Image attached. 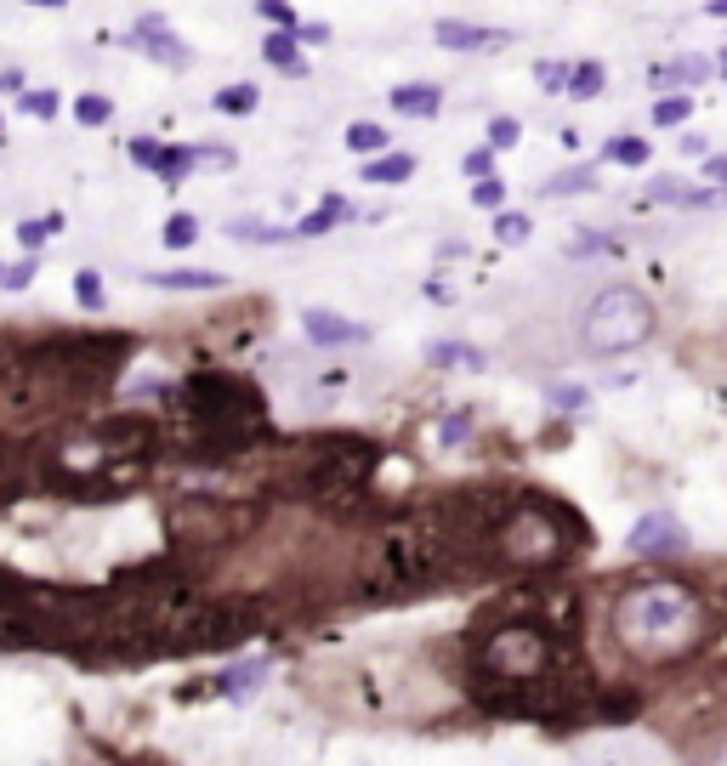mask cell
<instances>
[{
    "label": "cell",
    "mask_w": 727,
    "mask_h": 766,
    "mask_svg": "<svg viewBox=\"0 0 727 766\" xmlns=\"http://www.w3.org/2000/svg\"><path fill=\"white\" fill-rule=\"evenodd\" d=\"M705 630H710L705 596L682 579H642V585H625L620 602H614V636L631 659L648 664L682 659L705 642Z\"/></svg>",
    "instance_id": "1"
},
{
    "label": "cell",
    "mask_w": 727,
    "mask_h": 766,
    "mask_svg": "<svg viewBox=\"0 0 727 766\" xmlns=\"http://www.w3.org/2000/svg\"><path fill=\"white\" fill-rule=\"evenodd\" d=\"M478 681H551V676H586V664L568 642V630L551 625H500L478 636Z\"/></svg>",
    "instance_id": "2"
},
{
    "label": "cell",
    "mask_w": 727,
    "mask_h": 766,
    "mask_svg": "<svg viewBox=\"0 0 727 766\" xmlns=\"http://www.w3.org/2000/svg\"><path fill=\"white\" fill-rule=\"evenodd\" d=\"M489 545L506 568H557V562L580 545V523L568 517L557 500H506L500 505L495 528H489Z\"/></svg>",
    "instance_id": "3"
},
{
    "label": "cell",
    "mask_w": 727,
    "mask_h": 766,
    "mask_svg": "<svg viewBox=\"0 0 727 766\" xmlns=\"http://www.w3.org/2000/svg\"><path fill=\"white\" fill-rule=\"evenodd\" d=\"M188 409L194 420L205 426V443L211 449H233V443H245L250 432H262V398L250 392L245 381H233V375H194L188 381Z\"/></svg>",
    "instance_id": "4"
},
{
    "label": "cell",
    "mask_w": 727,
    "mask_h": 766,
    "mask_svg": "<svg viewBox=\"0 0 727 766\" xmlns=\"http://www.w3.org/2000/svg\"><path fill=\"white\" fill-rule=\"evenodd\" d=\"M654 301L637 296V290H625V284H614V290H603V296H591L586 318H580V341H586V352H597V358H620V352H637L648 335H654Z\"/></svg>",
    "instance_id": "5"
},
{
    "label": "cell",
    "mask_w": 727,
    "mask_h": 766,
    "mask_svg": "<svg viewBox=\"0 0 727 766\" xmlns=\"http://www.w3.org/2000/svg\"><path fill=\"white\" fill-rule=\"evenodd\" d=\"M444 551L449 545L438 534H426V528H392L387 540L375 545V579L387 585V591H415L426 579L444 568Z\"/></svg>",
    "instance_id": "6"
},
{
    "label": "cell",
    "mask_w": 727,
    "mask_h": 766,
    "mask_svg": "<svg viewBox=\"0 0 727 766\" xmlns=\"http://www.w3.org/2000/svg\"><path fill=\"white\" fill-rule=\"evenodd\" d=\"M631 557L642 562H665V557H682L688 551V528L676 523L671 511H648V517H637L631 523Z\"/></svg>",
    "instance_id": "7"
},
{
    "label": "cell",
    "mask_w": 727,
    "mask_h": 766,
    "mask_svg": "<svg viewBox=\"0 0 727 766\" xmlns=\"http://www.w3.org/2000/svg\"><path fill=\"white\" fill-rule=\"evenodd\" d=\"M438 46H449V52H495V46H506V35L466 18H444L438 23Z\"/></svg>",
    "instance_id": "8"
},
{
    "label": "cell",
    "mask_w": 727,
    "mask_h": 766,
    "mask_svg": "<svg viewBox=\"0 0 727 766\" xmlns=\"http://www.w3.org/2000/svg\"><path fill=\"white\" fill-rule=\"evenodd\" d=\"M131 40H137L148 57H160V63H171V69H188V46H182L171 29H165L160 18H137V29H131Z\"/></svg>",
    "instance_id": "9"
},
{
    "label": "cell",
    "mask_w": 727,
    "mask_h": 766,
    "mask_svg": "<svg viewBox=\"0 0 727 766\" xmlns=\"http://www.w3.org/2000/svg\"><path fill=\"white\" fill-rule=\"evenodd\" d=\"M307 318V335L319 341V347H353V341H364V324H347L341 313H324V307H313Z\"/></svg>",
    "instance_id": "10"
},
{
    "label": "cell",
    "mask_w": 727,
    "mask_h": 766,
    "mask_svg": "<svg viewBox=\"0 0 727 766\" xmlns=\"http://www.w3.org/2000/svg\"><path fill=\"white\" fill-rule=\"evenodd\" d=\"M392 108H398L404 120H432V114L444 108V91L432 86V80H415V86H398V91H392Z\"/></svg>",
    "instance_id": "11"
},
{
    "label": "cell",
    "mask_w": 727,
    "mask_h": 766,
    "mask_svg": "<svg viewBox=\"0 0 727 766\" xmlns=\"http://www.w3.org/2000/svg\"><path fill=\"white\" fill-rule=\"evenodd\" d=\"M426 364H438V369H489V358H483V347H472V341H432V347H426Z\"/></svg>",
    "instance_id": "12"
},
{
    "label": "cell",
    "mask_w": 727,
    "mask_h": 766,
    "mask_svg": "<svg viewBox=\"0 0 727 766\" xmlns=\"http://www.w3.org/2000/svg\"><path fill=\"white\" fill-rule=\"evenodd\" d=\"M347 216H353V205H347V199H336V193H330V199H324L319 210H307L302 222L290 227V233H296V239H319V233H330V227H336V222H347Z\"/></svg>",
    "instance_id": "13"
},
{
    "label": "cell",
    "mask_w": 727,
    "mask_h": 766,
    "mask_svg": "<svg viewBox=\"0 0 727 766\" xmlns=\"http://www.w3.org/2000/svg\"><path fill=\"white\" fill-rule=\"evenodd\" d=\"M603 86H608V69L591 57V63H574V69H568V86L563 91L574 97V103H591V97H603Z\"/></svg>",
    "instance_id": "14"
},
{
    "label": "cell",
    "mask_w": 727,
    "mask_h": 766,
    "mask_svg": "<svg viewBox=\"0 0 727 766\" xmlns=\"http://www.w3.org/2000/svg\"><path fill=\"white\" fill-rule=\"evenodd\" d=\"M160 290H222V273H205V267H177V273H142Z\"/></svg>",
    "instance_id": "15"
},
{
    "label": "cell",
    "mask_w": 727,
    "mask_h": 766,
    "mask_svg": "<svg viewBox=\"0 0 727 766\" xmlns=\"http://www.w3.org/2000/svg\"><path fill=\"white\" fill-rule=\"evenodd\" d=\"M296 29H273V35L262 40V57L273 63V69H284V74H302V57H296Z\"/></svg>",
    "instance_id": "16"
},
{
    "label": "cell",
    "mask_w": 727,
    "mask_h": 766,
    "mask_svg": "<svg viewBox=\"0 0 727 766\" xmlns=\"http://www.w3.org/2000/svg\"><path fill=\"white\" fill-rule=\"evenodd\" d=\"M710 74L705 57H676V63H665V69H654V86H699Z\"/></svg>",
    "instance_id": "17"
},
{
    "label": "cell",
    "mask_w": 727,
    "mask_h": 766,
    "mask_svg": "<svg viewBox=\"0 0 727 766\" xmlns=\"http://www.w3.org/2000/svg\"><path fill=\"white\" fill-rule=\"evenodd\" d=\"M262 676H267V664H262V659L233 664V670H222V693H228V698H250L256 687H262Z\"/></svg>",
    "instance_id": "18"
},
{
    "label": "cell",
    "mask_w": 727,
    "mask_h": 766,
    "mask_svg": "<svg viewBox=\"0 0 727 766\" xmlns=\"http://www.w3.org/2000/svg\"><path fill=\"white\" fill-rule=\"evenodd\" d=\"M194 165H199L194 148H160V159H154V176H160L165 188H177L182 176L194 171Z\"/></svg>",
    "instance_id": "19"
},
{
    "label": "cell",
    "mask_w": 727,
    "mask_h": 766,
    "mask_svg": "<svg viewBox=\"0 0 727 766\" xmlns=\"http://www.w3.org/2000/svg\"><path fill=\"white\" fill-rule=\"evenodd\" d=\"M409 176H415V159L409 154H381V159H370V165H364V182H409Z\"/></svg>",
    "instance_id": "20"
},
{
    "label": "cell",
    "mask_w": 727,
    "mask_h": 766,
    "mask_svg": "<svg viewBox=\"0 0 727 766\" xmlns=\"http://www.w3.org/2000/svg\"><path fill=\"white\" fill-rule=\"evenodd\" d=\"M347 148H353V154H387V131L375 120H353L347 125Z\"/></svg>",
    "instance_id": "21"
},
{
    "label": "cell",
    "mask_w": 727,
    "mask_h": 766,
    "mask_svg": "<svg viewBox=\"0 0 727 766\" xmlns=\"http://www.w3.org/2000/svg\"><path fill=\"white\" fill-rule=\"evenodd\" d=\"M597 188V171L591 165H574V171H563L557 182H540V193H551V199H563V193H591Z\"/></svg>",
    "instance_id": "22"
},
{
    "label": "cell",
    "mask_w": 727,
    "mask_h": 766,
    "mask_svg": "<svg viewBox=\"0 0 727 766\" xmlns=\"http://www.w3.org/2000/svg\"><path fill=\"white\" fill-rule=\"evenodd\" d=\"M211 103H216V114H256L262 91H256V86H228V91H216Z\"/></svg>",
    "instance_id": "23"
},
{
    "label": "cell",
    "mask_w": 727,
    "mask_h": 766,
    "mask_svg": "<svg viewBox=\"0 0 727 766\" xmlns=\"http://www.w3.org/2000/svg\"><path fill=\"white\" fill-rule=\"evenodd\" d=\"M529 216H523V210H495V239L500 244H523L529 239Z\"/></svg>",
    "instance_id": "24"
},
{
    "label": "cell",
    "mask_w": 727,
    "mask_h": 766,
    "mask_svg": "<svg viewBox=\"0 0 727 766\" xmlns=\"http://www.w3.org/2000/svg\"><path fill=\"white\" fill-rule=\"evenodd\" d=\"M228 233H233V239H245V244H284V239H296L290 227H262V222H233Z\"/></svg>",
    "instance_id": "25"
},
{
    "label": "cell",
    "mask_w": 727,
    "mask_h": 766,
    "mask_svg": "<svg viewBox=\"0 0 727 766\" xmlns=\"http://www.w3.org/2000/svg\"><path fill=\"white\" fill-rule=\"evenodd\" d=\"M603 159H614V165H648V142L642 137H614L603 148Z\"/></svg>",
    "instance_id": "26"
},
{
    "label": "cell",
    "mask_w": 727,
    "mask_h": 766,
    "mask_svg": "<svg viewBox=\"0 0 727 766\" xmlns=\"http://www.w3.org/2000/svg\"><path fill=\"white\" fill-rule=\"evenodd\" d=\"M194 239H199V222L188 216V210H177V216L165 222V244H171V250H188Z\"/></svg>",
    "instance_id": "27"
},
{
    "label": "cell",
    "mask_w": 727,
    "mask_h": 766,
    "mask_svg": "<svg viewBox=\"0 0 727 766\" xmlns=\"http://www.w3.org/2000/svg\"><path fill=\"white\" fill-rule=\"evenodd\" d=\"M693 114V97L682 91V97H659L654 103V125H682Z\"/></svg>",
    "instance_id": "28"
},
{
    "label": "cell",
    "mask_w": 727,
    "mask_h": 766,
    "mask_svg": "<svg viewBox=\"0 0 727 766\" xmlns=\"http://www.w3.org/2000/svg\"><path fill=\"white\" fill-rule=\"evenodd\" d=\"M74 120L80 125H108L114 120V103H108V97H80V103H74Z\"/></svg>",
    "instance_id": "29"
},
{
    "label": "cell",
    "mask_w": 727,
    "mask_h": 766,
    "mask_svg": "<svg viewBox=\"0 0 727 766\" xmlns=\"http://www.w3.org/2000/svg\"><path fill=\"white\" fill-rule=\"evenodd\" d=\"M517 137H523L517 114H495V120H489V148H517Z\"/></svg>",
    "instance_id": "30"
},
{
    "label": "cell",
    "mask_w": 727,
    "mask_h": 766,
    "mask_svg": "<svg viewBox=\"0 0 727 766\" xmlns=\"http://www.w3.org/2000/svg\"><path fill=\"white\" fill-rule=\"evenodd\" d=\"M472 205H478V210H500V205H506V182H500V176H478Z\"/></svg>",
    "instance_id": "31"
},
{
    "label": "cell",
    "mask_w": 727,
    "mask_h": 766,
    "mask_svg": "<svg viewBox=\"0 0 727 766\" xmlns=\"http://www.w3.org/2000/svg\"><path fill=\"white\" fill-rule=\"evenodd\" d=\"M57 227H63V216H57V210H52V216H40V222H23V227H18L23 250H35V244L46 239V233H57Z\"/></svg>",
    "instance_id": "32"
},
{
    "label": "cell",
    "mask_w": 727,
    "mask_h": 766,
    "mask_svg": "<svg viewBox=\"0 0 727 766\" xmlns=\"http://www.w3.org/2000/svg\"><path fill=\"white\" fill-rule=\"evenodd\" d=\"M74 296H80L86 313H97V307H103V279H97V273H80V279H74Z\"/></svg>",
    "instance_id": "33"
},
{
    "label": "cell",
    "mask_w": 727,
    "mask_h": 766,
    "mask_svg": "<svg viewBox=\"0 0 727 766\" xmlns=\"http://www.w3.org/2000/svg\"><path fill=\"white\" fill-rule=\"evenodd\" d=\"M18 103L35 114V120H52L57 114V91H18Z\"/></svg>",
    "instance_id": "34"
},
{
    "label": "cell",
    "mask_w": 727,
    "mask_h": 766,
    "mask_svg": "<svg viewBox=\"0 0 727 766\" xmlns=\"http://www.w3.org/2000/svg\"><path fill=\"white\" fill-rule=\"evenodd\" d=\"M654 199H671V205H705L710 193H699V188H676V182H654Z\"/></svg>",
    "instance_id": "35"
},
{
    "label": "cell",
    "mask_w": 727,
    "mask_h": 766,
    "mask_svg": "<svg viewBox=\"0 0 727 766\" xmlns=\"http://www.w3.org/2000/svg\"><path fill=\"white\" fill-rule=\"evenodd\" d=\"M256 12H262L273 29H296V12H290V0H256Z\"/></svg>",
    "instance_id": "36"
},
{
    "label": "cell",
    "mask_w": 727,
    "mask_h": 766,
    "mask_svg": "<svg viewBox=\"0 0 727 766\" xmlns=\"http://www.w3.org/2000/svg\"><path fill=\"white\" fill-rule=\"evenodd\" d=\"M35 273H40L35 256H23L18 267H6V273H0V284H6V290H29V284H35Z\"/></svg>",
    "instance_id": "37"
},
{
    "label": "cell",
    "mask_w": 727,
    "mask_h": 766,
    "mask_svg": "<svg viewBox=\"0 0 727 766\" xmlns=\"http://www.w3.org/2000/svg\"><path fill=\"white\" fill-rule=\"evenodd\" d=\"M534 80H540V91H563L568 86V63H534Z\"/></svg>",
    "instance_id": "38"
},
{
    "label": "cell",
    "mask_w": 727,
    "mask_h": 766,
    "mask_svg": "<svg viewBox=\"0 0 727 766\" xmlns=\"http://www.w3.org/2000/svg\"><path fill=\"white\" fill-rule=\"evenodd\" d=\"M438 437H444V443H461V437H472V420H466V415H444V420H438Z\"/></svg>",
    "instance_id": "39"
},
{
    "label": "cell",
    "mask_w": 727,
    "mask_h": 766,
    "mask_svg": "<svg viewBox=\"0 0 727 766\" xmlns=\"http://www.w3.org/2000/svg\"><path fill=\"white\" fill-rule=\"evenodd\" d=\"M18 477H23V466H18V460H12L6 449H0V500H6L12 488H18Z\"/></svg>",
    "instance_id": "40"
},
{
    "label": "cell",
    "mask_w": 727,
    "mask_h": 766,
    "mask_svg": "<svg viewBox=\"0 0 727 766\" xmlns=\"http://www.w3.org/2000/svg\"><path fill=\"white\" fill-rule=\"evenodd\" d=\"M131 159H137L142 171H154V159H160V142H154V137H137V142H131Z\"/></svg>",
    "instance_id": "41"
},
{
    "label": "cell",
    "mask_w": 727,
    "mask_h": 766,
    "mask_svg": "<svg viewBox=\"0 0 727 766\" xmlns=\"http://www.w3.org/2000/svg\"><path fill=\"white\" fill-rule=\"evenodd\" d=\"M296 40H307V46H324V40H330V23H296Z\"/></svg>",
    "instance_id": "42"
},
{
    "label": "cell",
    "mask_w": 727,
    "mask_h": 766,
    "mask_svg": "<svg viewBox=\"0 0 727 766\" xmlns=\"http://www.w3.org/2000/svg\"><path fill=\"white\" fill-rule=\"evenodd\" d=\"M705 176H710V182H727V154H710L705 159Z\"/></svg>",
    "instance_id": "43"
},
{
    "label": "cell",
    "mask_w": 727,
    "mask_h": 766,
    "mask_svg": "<svg viewBox=\"0 0 727 766\" xmlns=\"http://www.w3.org/2000/svg\"><path fill=\"white\" fill-rule=\"evenodd\" d=\"M466 176H489V154H466Z\"/></svg>",
    "instance_id": "44"
},
{
    "label": "cell",
    "mask_w": 727,
    "mask_h": 766,
    "mask_svg": "<svg viewBox=\"0 0 727 766\" xmlns=\"http://www.w3.org/2000/svg\"><path fill=\"white\" fill-rule=\"evenodd\" d=\"M705 12H710V18H727V0H710Z\"/></svg>",
    "instance_id": "45"
},
{
    "label": "cell",
    "mask_w": 727,
    "mask_h": 766,
    "mask_svg": "<svg viewBox=\"0 0 727 766\" xmlns=\"http://www.w3.org/2000/svg\"><path fill=\"white\" fill-rule=\"evenodd\" d=\"M29 6H63V0H29Z\"/></svg>",
    "instance_id": "46"
},
{
    "label": "cell",
    "mask_w": 727,
    "mask_h": 766,
    "mask_svg": "<svg viewBox=\"0 0 727 766\" xmlns=\"http://www.w3.org/2000/svg\"><path fill=\"white\" fill-rule=\"evenodd\" d=\"M716 69H722V74H727V52H722V63H716Z\"/></svg>",
    "instance_id": "47"
}]
</instances>
